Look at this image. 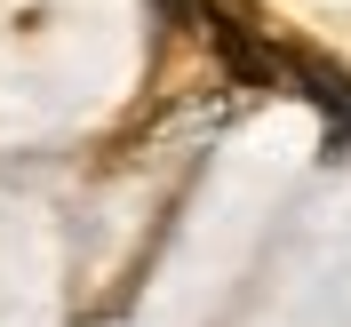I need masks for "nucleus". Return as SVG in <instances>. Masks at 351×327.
<instances>
[{"mask_svg": "<svg viewBox=\"0 0 351 327\" xmlns=\"http://www.w3.org/2000/svg\"><path fill=\"white\" fill-rule=\"evenodd\" d=\"M208 24H216V40H223V64L240 72V80H256V88H271L280 80V56H263V40L247 32L232 8H208Z\"/></svg>", "mask_w": 351, "mask_h": 327, "instance_id": "nucleus-1", "label": "nucleus"}]
</instances>
